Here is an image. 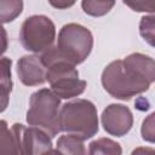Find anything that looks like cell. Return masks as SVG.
Instances as JSON below:
<instances>
[{
	"label": "cell",
	"mask_w": 155,
	"mask_h": 155,
	"mask_svg": "<svg viewBox=\"0 0 155 155\" xmlns=\"http://www.w3.org/2000/svg\"><path fill=\"white\" fill-rule=\"evenodd\" d=\"M155 80V63L150 56L136 52L110 62L102 73V85L114 98L128 101L149 90Z\"/></svg>",
	"instance_id": "cell-1"
},
{
	"label": "cell",
	"mask_w": 155,
	"mask_h": 155,
	"mask_svg": "<svg viewBox=\"0 0 155 155\" xmlns=\"http://www.w3.org/2000/svg\"><path fill=\"white\" fill-rule=\"evenodd\" d=\"M93 36L90 29L78 23L63 25L58 33L57 45L42 52V59H62L73 65L82 63L91 53Z\"/></svg>",
	"instance_id": "cell-2"
},
{
	"label": "cell",
	"mask_w": 155,
	"mask_h": 155,
	"mask_svg": "<svg viewBox=\"0 0 155 155\" xmlns=\"http://www.w3.org/2000/svg\"><path fill=\"white\" fill-rule=\"evenodd\" d=\"M58 125L62 132L74 134L82 140L90 139L99 130L97 108L88 99L78 98L67 102L59 109Z\"/></svg>",
	"instance_id": "cell-3"
},
{
	"label": "cell",
	"mask_w": 155,
	"mask_h": 155,
	"mask_svg": "<svg viewBox=\"0 0 155 155\" xmlns=\"http://www.w3.org/2000/svg\"><path fill=\"white\" fill-rule=\"evenodd\" d=\"M59 109L61 98L52 90L40 88L30 96L29 109L25 117L27 122L30 126L44 130L53 138L61 132L58 125Z\"/></svg>",
	"instance_id": "cell-4"
},
{
	"label": "cell",
	"mask_w": 155,
	"mask_h": 155,
	"mask_svg": "<svg viewBox=\"0 0 155 155\" xmlns=\"http://www.w3.org/2000/svg\"><path fill=\"white\" fill-rule=\"evenodd\" d=\"M46 67V81H48L51 90L63 99H70L80 96L87 82L79 79V71L75 65L62 59H42Z\"/></svg>",
	"instance_id": "cell-5"
},
{
	"label": "cell",
	"mask_w": 155,
	"mask_h": 155,
	"mask_svg": "<svg viewBox=\"0 0 155 155\" xmlns=\"http://www.w3.org/2000/svg\"><path fill=\"white\" fill-rule=\"evenodd\" d=\"M56 39V27L51 18L44 15H33L24 19L19 30L22 46L34 53H42L52 47Z\"/></svg>",
	"instance_id": "cell-6"
},
{
	"label": "cell",
	"mask_w": 155,
	"mask_h": 155,
	"mask_svg": "<svg viewBox=\"0 0 155 155\" xmlns=\"http://www.w3.org/2000/svg\"><path fill=\"white\" fill-rule=\"evenodd\" d=\"M11 130L15 136L17 154H44L53 153L52 137H50L44 130L30 126L27 127L23 124H13Z\"/></svg>",
	"instance_id": "cell-7"
},
{
	"label": "cell",
	"mask_w": 155,
	"mask_h": 155,
	"mask_svg": "<svg viewBox=\"0 0 155 155\" xmlns=\"http://www.w3.org/2000/svg\"><path fill=\"white\" fill-rule=\"evenodd\" d=\"M104 131L115 137H122L133 126V115L128 107L124 104H109L101 116Z\"/></svg>",
	"instance_id": "cell-8"
},
{
	"label": "cell",
	"mask_w": 155,
	"mask_h": 155,
	"mask_svg": "<svg viewBox=\"0 0 155 155\" xmlns=\"http://www.w3.org/2000/svg\"><path fill=\"white\" fill-rule=\"evenodd\" d=\"M16 71L21 82L25 86H38L46 81V67L40 56L27 54L21 57Z\"/></svg>",
	"instance_id": "cell-9"
},
{
	"label": "cell",
	"mask_w": 155,
	"mask_h": 155,
	"mask_svg": "<svg viewBox=\"0 0 155 155\" xmlns=\"http://www.w3.org/2000/svg\"><path fill=\"white\" fill-rule=\"evenodd\" d=\"M12 61L7 57L0 56V104L6 109L10 101V93L12 91L11 78Z\"/></svg>",
	"instance_id": "cell-10"
},
{
	"label": "cell",
	"mask_w": 155,
	"mask_h": 155,
	"mask_svg": "<svg viewBox=\"0 0 155 155\" xmlns=\"http://www.w3.org/2000/svg\"><path fill=\"white\" fill-rule=\"evenodd\" d=\"M53 153L68 154V155H84L86 154V149L84 145V140L74 134H63L57 139L56 150Z\"/></svg>",
	"instance_id": "cell-11"
},
{
	"label": "cell",
	"mask_w": 155,
	"mask_h": 155,
	"mask_svg": "<svg viewBox=\"0 0 155 155\" xmlns=\"http://www.w3.org/2000/svg\"><path fill=\"white\" fill-rule=\"evenodd\" d=\"M122 153V149L120 144L110 138H98L90 143L88 147V154L91 155H120Z\"/></svg>",
	"instance_id": "cell-12"
},
{
	"label": "cell",
	"mask_w": 155,
	"mask_h": 155,
	"mask_svg": "<svg viewBox=\"0 0 155 155\" xmlns=\"http://www.w3.org/2000/svg\"><path fill=\"white\" fill-rule=\"evenodd\" d=\"M116 0H81L84 12L92 17H102L110 12Z\"/></svg>",
	"instance_id": "cell-13"
},
{
	"label": "cell",
	"mask_w": 155,
	"mask_h": 155,
	"mask_svg": "<svg viewBox=\"0 0 155 155\" xmlns=\"http://www.w3.org/2000/svg\"><path fill=\"white\" fill-rule=\"evenodd\" d=\"M23 11V0H0V24L15 21Z\"/></svg>",
	"instance_id": "cell-14"
},
{
	"label": "cell",
	"mask_w": 155,
	"mask_h": 155,
	"mask_svg": "<svg viewBox=\"0 0 155 155\" xmlns=\"http://www.w3.org/2000/svg\"><path fill=\"white\" fill-rule=\"evenodd\" d=\"M0 154H17L15 136L5 120L0 119Z\"/></svg>",
	"instance_id": "cell-15"
},
{
	"label": "cell",
	"mask_w": 155,
	"mask_h": 155,
	"mask_svg": "<svg viewBox=\"0 0 155 155\" xmlns=\"http://www.w3.org/2000/svg\"><path fill=\"white\" fill-rule=\"evenodd\" d=\"M154 15L150 13L142 17L139 23V33L150 46H154Z\"/></svg>",
	"instance_id": "cell-16"
},
{
	"label": "cell",
	"mask_w": 155,
	"mask_h": 155,
	"mask_svg": "<svg viewBox=\"0 0 155 155\" xmlns=\"http://www.w3.org/2000/svg\"><path fill=\"white\" fill-rule=\"evenodd\" d=\"M126 6L136 12L154 13V0H122Z\"/></svg>",
	"instance_id": "cell-17"
},
{
	"label": "cell",
	"mask_w": 155,
	"mask_h": 155,
	"mask_svg": "<svg viewBox=\"0 0 155 155\" xmlns=\"http://www.w3.org/2000/svg\"><path fill=\"white\" fill-rule=\"evenodd\" d=\"M154 116L155 114L151 113L147 119H144L140 128L142 138L149 143H154L155 140V126H154Z\"/></svg>",
	"instance_id": "cell-18"
},
{
	"label": "cell",
	"mask_w": 155,
	"mask_h": 155,
	"mask_svg": "<svg viewBox=\"0 0 155 155\" xmlns=\"http://www.w3.org/2000/svg\"><path fill=\"white\" fill-rule=\"evenodd\" d=\"M50 5L54 8H58V10H65V8H69L71 7L76 0H48Z\"/></svg>",
	"instance_id": "cell-19"
},
{
	"label": "cell",
	"mask_w": 155,
	"mask_h": 155,
	"mask_svg": "<svg viewBox=\"0 0 155 155\" xmlns=\"http://www.w3.org/2000/svg\"><path fill=\"white\" fill-rule=\"evenodd\" d=\"M8 46V40H7V33L5 28L0 24V56H2Z\"/></svg>",
	"instance_id": "cell-20"
}]
</instances>
